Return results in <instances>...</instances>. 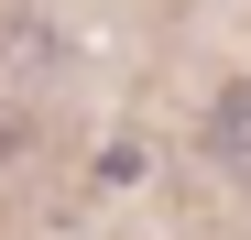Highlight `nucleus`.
<instances>
[{"mask_svg":"<svg viewBox=\"0 0 251 240\" xmlns=\"http://www.w3.org/2000/svg\"><path fill=\"white\" fill-rule=\"evenodd\" d=\"M207 153H219L229 186H251V76H229V88H219V109H207Z\"/></svg>","mask_w":251,"mask_h":240,"instance_id":"1","label":"nucleus"}]
</instances>
